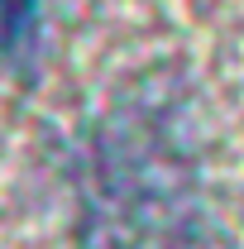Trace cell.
Listing matches in <instances>:
<instances>
[{
    "label": "cell",
    "mask_w": 244,
    "mask_h": 249,
    "mask_svg": "<svg viewBox=\"0 0 244 249\" xmlns=\"http://www.w3.org/2000/svg\"><path fill=\"white\" fill-rule=\"evenodd\" d=\"M34 5L38 0H0V34L10 38V43H19L34 24Z\"/></svg>",
    "instance_id": "obj_2"
},
{
    "label": "cell",
    "mask_w": 244,
    "mask_h": 249,
    "mask_svg": "<svg viewBox=\"0 0 244 249\" xmlns=\"http://www.w3.org/2000/svg\"><path fill=\"white\" fill-rule=\"evenodd\" d=\"M96 245L105 249H177L187 240V158L177 134L134 110L96 139L91 158Z\"/></svg>",
    "instance_id": "obj_1"
}]
</instances>
